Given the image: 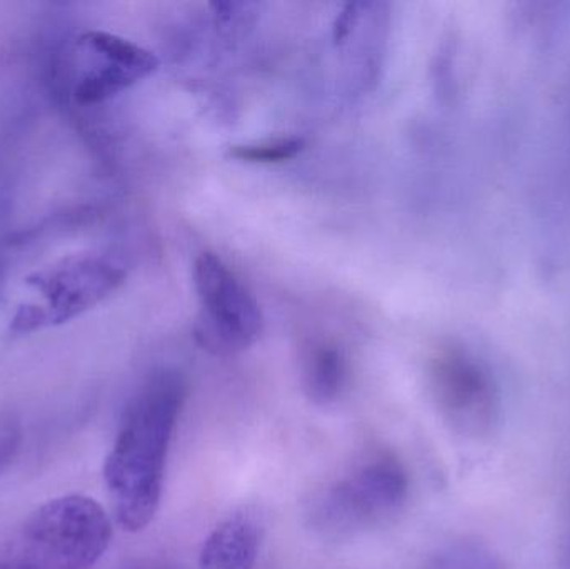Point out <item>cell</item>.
Segmentation results:
<instances>
[{"label":"cell","mask_w":570,"mask_h":569,"mask_svg":"<svg viewBox=\"0 0 570 569\" xmlns=\"http://www.w3.org/2000/svg\"><path fill=\"white\" fill-rule=\"evenodd\" d=\"M187 393L189 383L179 370L154 371L120 418L104 481L117 523L129 533L146 530L159 511L167 457Z\"/></svg>","instance_id":"6da1fadb"},{"label":"cell","mask_w":570,"mask_h":569,"mask_svg":"<svg viewBox=\"0 0 570 569\" xmlns=\"http://www.w3.org/2000/svg\"><path fill=\"white\" fill-rule=\"evenodd\" d=\"M112 521L92 498H56L37 508L0 553V569H90L109 548Z\"/></svg>","instance_id":"7a4b0ae2"},{"label":"cell","mask_w":570,"mask_h":569,"mask_svg":"<svg viewBox=\"0 0 570 569\" xmlns=\"http://www.w3.org/2000/svg\"><path fill=\"white\" fill-rule=\"evenodd\" d=\"M407 470L392 454H377L315 493L307 508L311 527L328 538H347L381 527L404 508Z\"/></svg>","instance_id":"3957f363"},{"label":"cell","mask_w":570,"mask_h":569,"mask_svg":"<svg viewBox=\"0 0 570 569\" xmlns=\"http://www.w3.org/2000/svg\"><path fill=\"white\" fill-rule=\"evenodd\" d=\"M126 277L124 264L110 256L63 257L27 277V286L39 296V303L22 304L10 330L27 334L69 323L116 293Z\"/></svg>","instance_id":"277c9868"},{"label":"cell","mask_w":570,"mask_h":569,"mask_svg":"<svg viewBox=\"0 0 570 569\" xmlns=\"http://www.w3.org/2000/svg\"><path fill=\"white\" fill-rule=\"evenodd\" d=\"M194 287L200 314L194 324L197 344L214 356H234L259 341L264 316L254 294L217 254L194 263Z\"/></svg>","instance_id":"5b68a950"},{"label":"cell","mask_w":570,"mask_h":569,"mask_svg":"<svg viewBox=\"0 0 570 569\" xmlns=\"http://www.w3.org/2000/svg\"><path fill=\"white\" fill-rule=\"evenodd\" d=\"M429 387L445 423L462 436H489L499 421V394L488 367L462 346L441 347L429 361Z\"/></svg>","instance_id":"8992f818"},{"label":"cell","mask_w":570,"mask_h":569,"mask_svg":"<svg viewBox=\"0 0 570 569\" xmlns=\"http://www.w3.org/2000/svg\"><path fill=\"white\" fill-rule=\"evenodd\" d=\"M159 59L132 40L104 30H87L69 50L70 97L97 106L156 72Z\"/></svg>","instance_id":"52a82bcc"},{"label":"cell","mask_w":570,"mask_h":569,"mask_svg":"<svg viewBox=\"0 0 570 569\" xmlns=\"http://www.w3.org/2000/svg\"><path fill=\"white\" fill-rule=\"evenodd\" d=\"M263 547V524L250 513L224 520L200 548V569H254Z\"/></svg>","instance_id":"ba28073f"},{"label":"cell","mask_w":570,"mask_h":569,"mask_svg":"<svg viewBox=\"0 0 570 569\" xmlns=\"http://www.w3.org/2000/svg\"><path fill=\"white\" fill-rule=\"evenodd\" d=\"M301 383L312 403L334 404L348 384V361L344 351L331 341L315 340L305 344L301 353Z\"/></svg>","instance_id":"9c48e42d"},{"label":"cell","mask_w":570,"mask_h":569,"mask_svg":"<svg viewBox=\"0 0 570 569\" xmlns=\"http://www.w3.org/2000/svg\"><path fill=\"white\" fill-rule=\"evenodd\" d=\"M428 569H508L498 555L475 541H458L432 557Z\"/></svg>","instance_id":"30bf717a"},{"label":"cell","mask_w":570,"mask_h":569,"mask_svg":"<svg viewBox=\"0 0 570 569\" xmlns=\"http://www.w3.org/2000/svg\"><path fill=\"white\" fill-rule=\"evenodd\" d=\"M305 149L302 137H281V139L263 140V143L236 144L227 150L230 159L249 164H279L294 159Z\"/></svg>","instance_id":"8fae6325"},{"label":"cell","mask_w":570,"mask_h":569,"mask_svg":"<svg viewBox=\"0 0 570 569\" xmlns=\"http://www.w3.org/2000/svg\"><path fill=\"white\" fill-rule=\"evenodd\" d=\"M22 444V430L20 424L13 420H6L0 423V477L9 470L10 464L19 454Z\"/></svg>","instance_id":"7c38bea8"},{"label":"cell","mask_w":570,"mask_h":569,"mask_svg":"<svg viewBox=\"0 0 570 569\" xmlns=\"http://www.w3.org/2000/svg\"><path fill=\"white\" fill-rule=\"evenodd\" d=\"M561 569H570V541L568 548H566L564 558H562Z\"/></svg>","instance_id":"4fadbf2b"},{"label":"cell","mask_w":570,"mask_h":569,"mask_svg":"<svg viewBox=\"0 0 570 569\" xmlns=\"http://www.w3.org/2000/svg\"><path fill=\"white\" fill-rule=\"evenodd\" d=\"M150 569H169V568L159 567V568H150Z\"/></svg>","instance_id":"5bb4252c"}]
</instances>
